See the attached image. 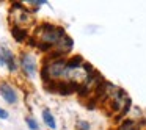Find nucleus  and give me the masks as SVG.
<instances>
[{
	"mask_svg": "<svg viewBox=\"0 0 146 130\" xmlns=\"http://www.w3.org/2000/svg\"><path fill=\"white\" fill-rule=\"evenodd\" d=\"M0 119H8V111L0 108Z\"/></svg>",
	"mask_w": 146,
	"mask_h": 130,
	"instance_id": "15",
	"label": "nucleus"
},
{
	"mask_svg": "<svg viewBox=\"0 0 146 130\" xmlns=\"http://www.w3.org/2000/svg\"><path fill=\"white\" fill-rule=\"evenodd\" d=\"M21 61H22V69L24 72L27 74L29 77H33L36 72V61L32 55L29 53H22L21 55Z\"/></svg>",
	"mask_w": 146,
	"mask_h": 130,
	"instance_id": "1",
	"label": "nucleus"
},
{
	"mask_svg": "<svg viewBox=\"0 0 146 130\" xmlns=\"http://www.w3.org/2000/svg\"><path fill=\"white\" fill-rule=\"evenodd\" d=\"M38 49L39 50H49V49H50V44H47V42H41V44H38Z\"/></svg>",
	"mask_w": 146,
	"mask_h": 130,
	"instance_id": "14",
	"label": "nucleus"
},
{
	"mask_svg": "<svg viewBox=\"0 0 146 130\" xmlns=\"http://www.w3.org/2000/svg\"><path fill=\"white\" fill-rule=\"evenodd\" d=\"M42 119H44V122H46V125L47 127H50V129H57V124H55V119H54V116H52V113H50V110H42Z\"/></svg>",
	"mask_w": 146,
	"mask_h": 130,
	"instance_id": "6",
	"label": "nucleus"
},
{
	"mask_svg": "<svg viewBox=\"0 0 146 130\" xmlns=\"http://www.w3.org/2000/svg\"><path fill=\"white\" fill-rule=\"evenodd\" d=\"M11 35H13V38L16 39L17 42H24L27 39V30L25 28H21V27L14 25L13 28H11Z\"/></svg>",
	"mask_w": 146,
	"mask_h": 130,
	"instance_id": "5",
	"label": "nucleus"
},
{
	"mask_svg": "<svg viewBox=\"0 0 146 130\" xmlns=\"http://www.w3.org/2000/svg\"><path fill=\"white\" fill-rule=\"evenodd\" d=\"M83 63V58L82 55H74L72 58L66 61V67L68 69H76V67H80V64Z\"/></svg>",
	"mask_w": 146,
	"mask_h": 130,
	"instance_id": "7",
	"label": "nucleus"
},
{
	"mask_svg": "<svg viewBox=\"0 0 146 130\" xmlns=\"http://www.w3.org/2000/svg\"><path fill=\"white\" fill-rule=\"evenodd\" d=\"M74 91H79V85L76 82H60V86H58V92L61 96H69L72 94Z\"/></svg>",
	"mask_w": 146,
	"mask_h": 130,
	"instance_id": "4",
	"label": "nucleus"
},
{
	"mask_svg": "<svg viewBox=\"0 0 146 130\" xmlns=\"http://www.w3.org/2000/svg\"><path fill=\"white\" fill-rule=\"evenodd\" d=\"M82 66H83V69H85L86 72H88V75H90V74H93V72H94V69H93V66H91L90 63H83Z\"/></svg>",
	"mask_w": 146,
	"mask_h": 130,
	"instance_id": "13",
	"label": "nucleus"
},
{
	"mask_svg": "<svg viewBox=\"0 0 146 130\" xmlns=\"http://www.w3.org/2000/svg\"><path fill=\"white\" fill-rule=\"evenodd\" d=\"M2 53H3V57H5V61H7V64H8V69L10 71H14L16 69V64H14V58H13V53H11L8 49H2Z\"/></svg>",
	"mask_w": 146,
	"mask_h": 130,
	"instance_id": "8",
	"label": "nucleus"
},
{
	"mask_svg": "<svg viewBox=\"0 0 146 130\" xmlns=\"http://www.w3.org/2000/svg\"><path fill=\"white\" fill-rule=\"evenodd\" d=\"M7 61H5V57H3V53L0 52V64H5Z\"/></svg>",
	"mask_w": 146,
	"mask_h": 130,
	"instance_id": "17",
	"label": "nucleus"
},
{
	"mask_svg": "<svg viewBox=\"0 0 146 130\" xmlns=\"http://www.w3.org/2000/svg\"><path fill=\"white\" fill-rule=\"evenodd\" d=\"M29 3H33V5H42V3H47V2H46V0H38V2H36V0H33V2H29Z\"/></svg>",
	"mask_w": 146,
	"mask_h": 130,
	"instance_id": "16",
	"label": "nucleus"
},
{
	"mask_svg": "<svg viewBox=\"0 0 146 130\" xmlns=\"http://www.w3.org/2000/svg\"><path fill=\"white\" fill-rule=\"evenodd\" d=\"M77 130H90V124L86 121H80L77 124Z\"/></svg>",
	"mask_w": 146,
	"mask_h": 130,
	"instance_id": "12",
	"label": "nucleus"
},
{
	"mask_svg": "<svg viewBox=\"0 0 146 130\" xmlns=\"http://www.w3.org/2000/svg\"><path fill=\"white\" fill-rule=\"evenodd\" d=\"M58 46H60V52H68L71 50V47H72V39L69 38V36H63L61 38V41L58 42Z\"/></svg>",
	"mask_w": 146,
	"mask_h": 130,
	"instance_id": "9",
	"label": "nucleus"
},
{
	"mask_svg": "<svg viewBox=\"0 0 146 130\" xmlns=\"http://www.w3.org/2000/svg\"><path fill=\"white\" fill-rule=\"evenodd\" d=\"M25 122L29 124V127H30L32 130H38V124H36V121L33 119V117L27 116V117H25Z\"/></svg>",
	"mask_w": 146,
	"mask_h": 130,
	"instance_id": "11",
	"label": "nucleus"
},
{
	"mask_svg": "<svg viewBox=\"0 0 146 130\" xmlns=\"http://www.w3.org/2000/svg\"><path fill=\"white\" fill-rule=\"evenodd\" d=\"M29 44H30V46H33V47H35V46H36L35 39H29Z\"/></svg>",
	"mask_w": 146,
	"mask_h": 130,
	"instance_id": "18",
	"label": "nucleus"
},
{
	"mask_svg": "<svg viewBox=\"0 0 146 130\" xmlns=\"http://www.w3.org/2000/svg\"><path fill=\"white\" fill-rule=\"evenodd\" d=\"M0 94H2V97H3L8 104H11V105L17 102L16 91H14V88L11 85H8V83H0Z\"/></svg>",
	"mask_w": 146,
	"mask_h": 130,
	"instance_id": "2",
	"label": "nucleus"
},
{
	"mask_svg": "<svg viewBox=\"0 0 146 130\" xmlns=\"http://www.w3.org/2000/svg\"><path fill=\"white\" fill-rule=\"evenodd\" d=\"M66 61L63 60V58H60V60L54 61V63L49 66V71H50V75L52 77H61L64 72H66Z\"/></svg>",
	"mask_w": 146,
	"mask_h": 130,
	"instance_id": "3",
	"label": "nucleus"
},
{
	"mask_svg": "<svg viewBox=\"0 0 146 130\" xmlns=\"http://www.w3.org/2000/svg\"><path fill=\"white\" fill-rule=\"evenodd\" d=\"M58 86H60V82H58V80H50V82L44 83V88L47 89L49 92H58Z\"/></svg>",
	"mask_w": 146,
	"mask_h": 130,
	"instance_id": "10",
	"label": "nucleus"
}]
</instances>
